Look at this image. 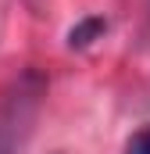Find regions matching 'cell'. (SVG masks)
<instances>
[{"instance_id":"obj_1","label":"cell","mask_w":150,"mask_h":154,"mask_svg":"<svg viewBox=\"0 0 150 154\" xmlns=\"http://www.w3.org/2000/svg\"><path fill=\"white\" fill-rule=\"evenodd\" d=\"M43 97H46V79L36 68H25L11 82L0 104V154H18L25 147Z\"/></svg>"},{"instance_id":"obj_2","label":"cell","mask_w":150,"mask_h":154,"mask_svg":"<svg viewBox=\"0 0 150 154\" xmlns=\"http://www.w3.org/2000/svg\"><path fill=\"white\" fill-rule=\"evenodd\" d=\"M104 32H107V22L97 18V14H89V18L75 22L72 29H68V47H72V50H86L93 39H100Z\"/></svg>"},{"instance_id":"obj_3","label":"cell","mask_w":150,"mask_h":154,"mask_svg":"<svg viewBox=\"0 0 150 154\" xmlns=\"http://www.w3.org/2000/svg\"><path fill=\"white\" fill-rule=\"evenodd\" d=\"M125 154H150V125L136 129V133L129 136V143H125Z\"/></svg>"}]
</instances>
